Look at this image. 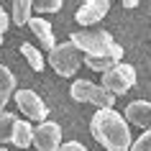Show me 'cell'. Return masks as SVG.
<instances>
[{
	"label": "cell",
	"instance_id": "6da1fadb",
	"mask_svg": "<svg viewBox=\"0 0 151 151\" xmlns=\"http://www.w3.org/2000/svg\"><path fill=\"white\" fill-rule=\"evenodd\" d=\"M90 131L95 136V141L100 146H105L108 151H128L131 149V128H128L126 118L118 110H95L92 120H90Z\"/></svg>",
	"mask_w": 151,
	"mask_h": 151
},
{
	"label": "cell",
	"instance_id": "7a4b0ae2",
	"mask_svg": "<svg viewBox=\"0 0 151 151\" xmlns=\"http://www.w3.org/2000/svg\"><path fill=\"white\" fill-rule=\"evenodd\" d=\"M69 41L77 46V51L85 56H95V59H123V46L113 39L108 31L92 28V31H74Z\"/></svg>",
	"mask_w": 151,
	"mask_h": 151
},
{
	"label": "cell",
	"instance_id": "3957f363",
	"mask_svg": "<svg viewBox=\"0 0 151 151\" xmlns=\"http://www.w3.org/2000/svg\"><path fill=\"white\" fill-rule=\"evenodd\" d=\"M69 95H72V100H77V103L95 105L97 110H108V108L115 105V97H113L103 85L90 82V80H77V82L69 87Z\"/></svg>",
	"mask_w": 151,
	"mask_h": 151
},
{
	"label": "cell",
	"instance_id": "277c9868",
	"mask_svg": "<svg viewBox=\"0 0 151 151\" xmlns=\"http://www.w3.org/2000/svg\"><path fill=\"white\" fill-rule=\"evenodd\" d=\"M82 64V54L77 51V46L72 41H62L49 51V67L59 74V77H72L80 69Z\"/></svg>",
	"mask_w": 151,
	"mask_h": 151
},
{
	"label": "cell",
	"instance_id": "5b68a950",
	"mask_svg": "<svg viewBox=\"0 0 151 151\" xmlns=\"http://www.w3.org/2000/svg\"><path fill=\"white\" fill-rule=\"evenodd\" d=\"M136 80H138V74H136L133 67L128 62H118L115 67H110V69L103 74V82H100V85H103L113 97H118V95H126L128 90H133Z\"/></svg>",
	"mask_w": 151,
	"mask_h": 151
},
{
	"label": "cell",
	"instance_id": "8992f818",
	"mask_svg": "<svg viewBox=\"0 0 151 151\" xmlns=\"http://www.w3.org/2000/svg\"><path fill=\"white\" fill-rule=\"evenodd\" d=\"M16 105H18V110L23 113L28 120H46V115H49V108H46V103H44V97L39 95V92H33V90H28V87H21V90H16Z\"/></svg>",
	"mask_w": 151,
	"mask_h": 151
},
{
	"label": "cell",
	"instance_id": "52a82bcc",
	"mask_svg": "<svg viewBox=\"0 0 151 151\" xmlns=\"http://www.w3.org/2000/svg\"><path fill=\"white\" fill-rule=\"evenodd\" d=\"M39 151H56L62 146V126L54 120H41L39 126H33V141Z\"/></svg>",
	"mask_w": 151,
	"mask_h": 151
},
{
	"label": "cell",
	"instance_id": "ba28073f",
	"mask_svg": "<svg viewBox=\"0 0 151 151\" xmlns=\"http://www.w3.org/2000/svg\"><path fill=\"white\" fill-rule=\"evenodd\" d=\"M108 10H110V0H85L74 13V21L80 26H97L108 16Z\"/></svg>",
	"mask_w": 151,
	"mask_h": 151
},
{
	"label": "cell",
	"instance_id": "9c48e42d",
	"mask_svg": "<svg viewBox=\"0 0 151 151\" xmlns=\"http://www.w3.org/2000/svg\"><path fill=\"white\" fill-rule=\"evenodd\" d=\"M126 123H133L138 128H151V100H133L126 108Z\"/></svg>",
	"mask_w": 151,
	"mask_h": 151
},
{
	"label": "cell",
	"instance_id": "30bf717a",
	"mask_svg": "<svg viewBox=\"0 0 151 151\" xmlns=\"http://www.w3.org/2000/svg\"><path fill=\"white\" fill-rule=\"evenodd\" d=\"M28 28H31L33 33H36V39L44 44V49L46 51H51V49L56 46V39H54V28H51V23H49L46 18H39V16H31V21H28Z\"/></svg>",
	"mask_w": 151,
	"mask_h": 151
},
{
	"label": "cell",
	"instance_id": "8fae6325",
	"mask_svg": "<svg viewBox=\"0 0 151 151\" xmlns=\"http://www.w3.org/2000/svg\"><path fill=\"white\" fill-rule=\"evenodd\" d=\"M13 95H16V74L10 72V67L0 64V113H5L3 108Z\"/></svg>",
	"mask_w": 151,
	"mask_h": 151
},
{
	"label": "cell",
	"instance_id": "7c38bea8",
	"mask_svg": "<svg viewBox=\"0 0 151 151\" xmlns=\"http://www.w3.org/2000/svg\"><path fill=\"white\" fill-rule=\"evenodd\" d=\"M33 141V126L28 123V120H18L16 128H13V138H10V143H16L18 149H28Z\"/></svg>",
	"mask_w": 151,
	"mask_h": 151
},
{
	"label": "cell",
	"instance_id": "4fadbf2b",
	"mask_svg": "<svg viewBox=\"0 0 151 151\" xmlns=\"http://www.w3.org/2000/svg\"><path fill=\"white\" fill-rule=\"evenodd\" d=\"M18 49H21L23 59L28 62V67H31L33 72H44V54H41L39 49H36V46H31L28 41H23V44H21Z\"/></svg>",
	"mask_w": 151,
	"mask_h": 151
},
{
	"label": "cell",
	"instance_id": "5bb4252c",
	"mask_svg": "<svg viewBox=\"0 0 151 151\" xmlns=\"http://www.w3.org/2000/svg\"><path fill=\"white\" fill-rule=\"evenodd\" d=\"M33 13V0H16L13 3V23L16 26H26L31 21Z\"/></svg>",
	"mask_w": 151,
	"mask_h": 151
},
{
	"label": "cell",
	"instance_id": "9a60e30c",
	"mask_svg": "<svg viewBox=\"0 0 151 151\" xmlns=\"http://www.w3.org/2000/svg\"><path fill=\"white\" fill-rule=\"evenodd\" d=\"M18 118L13 115V113H0V146H5V143H10V138H13V128H16Z\"/></svg>",
	"mask_w": 151,
	"mask_h": 151
},
{
	"label": "cell",
	"instance_id": "2e32d148",
	"mask_svg": "<svg viewBox=\"0 0 151 151\" xmlns=\"http://www.w3.org/2000/svg\"><path fill=\"white\" fill-rule=\"evenodd\" d=\"M115 59H95V56H85V67H90V69L100 72V74H105V72L110 69V67H115Z\"/></svg>",
	"mask_w": 151,
	"mask_h": 151
},
{
	"label": "cell",
	"instance_id": "e0dca14e",
	"mask_svg": "<svg viewBox=\"0 0 151 151\" xmlns=\"http://www.w3.org/2000/svg\"><path fill=\"white\" fill-rule=\"evenodd\" d=\"M128 151H151V128L149 131H143L133 143H131V149Z\"/></svg>",
	"mask_w": 151,
	"mask_h": 151
},
{
	"label": "cell",
	"instance_id": "ac0fdd59",
	"mask_svg": "<svg viewBox=\"0 0 151 151\" xmlns=\"http://www.w3.org/2000/svg\"><path fill=\"white\" fill-rule=\"evenodd\" d=\"M62 5H64L62 0H39V3H33V10H39V13H56Z\"/></svg>",
	"mask_w": 151,
	"mask_h": 151
},
{
	"label": "cell",
	"instance_id": "d6986e66",
	"mask_svg": "<svg viewBox=\"0 0 151 151\" xmlns=\"http://www.w3.org/2000/svg\"><path fill=\"white\" fill-rule=\"evenodd\" d=\"M56 151H90L85 143H80V141H67V143H62Z\"/></svg>",
	"mask_w": 151,
	"mask_h": 151
},
{
	"label": "cell",
	"instance_id": "ffe728a7",
	"mask_svg": "<svg viewBox=\"0 0 151 151\" xmlns=\"http://www.w3.org/2000/svg\"><path fill=\"white\" fill-rule=\"evenodd\" d=\"M5 31H8V13H5L3 5H0V36H3Z\"/></svg>",
	"mask_w": 151,
	"mask_h": 151
},
{
	"label": "cell",
	"instance_id": "44dd1931",
	"mask_svg": "<svg viewBox=\"0 0 151 151\" xmlns=\"http://www.w3.org/2000/svg\"><path fill=\"white\" fill-rule=\"evenodd\" d=\"M123 8H138V0H123Z\"/></svg>",
	"mask_w": 151,
	"mask_h": 151
},
{
	"label": "cell",
	"instance_id": "7402d4cb",
	"mask_svg": "<svg viewBox=\"0 0 151 151\" xmlns=\"http://www.w3.org/2000/svg\"><path fill=\"white\" fill-rule=\"evenodd\" d=\"M0 151H8V149H5V146H0Z\"/></svg>",
	"mask_w": 151,
	"mask_h": 151
},
{
	"label": "cell",
	"instance_id": "603a6c76",
	"mask_svg": "<svg viewBox=\"0 0 151 151\" xmlns=\"http://www.w3.org/2000/svg\"><path fill=\"white\" fill-rule=\"evenodd\" d=\"M0 46H3V36H0Z\"/></svg>",
	"mask_w": 151,
	"mask_h": 151
},
{
	"label": "cell",
	"instance_id": "cb8c5ba5",
	"mask_svg": "<svg viewBox=\"0 0 151 151\" xmlns=\"http://www.w3.org/2000/svg\"><path fill=\"white\" fill-rule=\"evenodd\" d=\"M149 39H151V36H149Z\"/></svg>",
	"mask_w": 151,
	"mask_h": 151
}]
</instances>
